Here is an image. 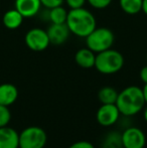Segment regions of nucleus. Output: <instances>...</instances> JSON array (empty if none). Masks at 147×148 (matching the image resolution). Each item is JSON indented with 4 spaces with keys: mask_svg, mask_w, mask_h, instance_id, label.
Here are the masks:
<instances>
[{
    "mask_svg": "<svg viewBox=\"0 0 147 148\" xmlns=\"http://www.w3.org/2000/svg\"><path fill=\"white\" fill-rule=\"evenodd\" d=\"M66 24L71 33L79 37L86 38L96 28L97 21L94 14L84 7L71 9L68 12Z\"/></svg>",
    "mask_w": 147,
    "mask_h": 148,
    "instance_id": "obj_1",
    "label": "nucleus"
},
{
    "mask_svg": "<svg viewBox=\"0 0 147 148\" xmlns=\"http://www.w3.org/2000/svg\"><path fill=\"white\" fill-rule=\"evenodd\" d=\"M143 92L137 86H129L118 94L116 106L120 114L124 116H133L143 109L145 105Z\"/></svg>",
    "mask_w": 147,
    "mask_h": 148,
    "instance_id": "obj_2",
    "label": "nucleus"
},
{
    "mask_svg": "<svg viewBox=\"0 0 147 148\" xmlns=\"http://www.w3.org/2000/svg\"><path fill=\"white\" fill-rule=\"evenodd\" d=\"M124 66V57L120 51L113 49H106L96 55L95 68L104 75H113L122 70Z\"/></svg>",
    "mask_w": 147,
    "mask_h": 148,
    "instance_id": "obj_3",
    "label": "nucleus"
},
{
    "mask_svg": "<svg viewBox=\"0 0 147 148\" xmlns=\"http://www.w3.org/2000/svg\"><path fill=\"white\" fill-rule=\"evenodd\" d=\"M114 41L115 36L113 31L106 27H96L86 37L87 47H89L95 53L112 49Z\"/></svg>",
    "mask_w": 147,
    "mask_h": 148,
    "instance_id": "obj_4",
    "label": "nucleus"
},
{
    "mask_svg": "<svg viewBox=\"0 0 147 148\" xmlns=\"http://www.w3.org/2000/svg\"><path fill=\"white\" fill-rule=\"evenodd\" d=\"M47 136L43 129L29 126L19 133V148H43Z\"/></svg>",
    "mask_w": 147,
    "mask_h": 148,
    "instance_id": "obj_5",
    "label": "nucleus"
},
{
    "mask_svg": "<svg viewBox=\"0 0 147 148\" xmlns=\"http://www.w3.org/2000/svg\"><path fill=\"white\" fill-rule=\"evenodd\" d=\"M24 41L26 47L34 51H43L51 43L46 30L38 27L28 30L24 37Z\"/></svg>",
    "mask_w": 147,
    "mask_h": 148,
    "instance_id": "obj_6",
    "label": "nucleus"
},
{
    "mask_svg": "<svg viewBox=\"0 0 147 148\" xmlns=\"http://www.w3.org/2000/svg\"><path fill=\"white\" fill-rule=\"evenodd\" d=\"M121 136L124 148H144L145 146V134L137 127H129L122 133Z\"/></svg>",
    "mask_w": 147,
    "mask_h": 148,
    "instance_id": "obj_7",
    "label": "nucleus"
},
{
    "mask_svg": "<svg viewBox=\"0 0 147 148\" xmlns=\"http://www.w3.org/2000/svg\"><path fill=\"white\" fill-rule=\"evenodd\" d=\"M120 111L116 104H102L97 112V121L101 126L108 127L114 125L118 121Z\"/></svg>",
    "mask_w": 147,
    "mask_h": 148,
    "instance_id": "obj_8",
    "label": "nucleus"
},
{
    "mask_svg": "<svg viewBox=\"0 0 147 148\" xmlns=\"http://www.w3.org/2000/svg\"><path fill=\"white\" fill-rule=\"evenodd\" d=\"M46 32L49 37L51 43L55 45H61L63 43H65L69 38L70 34H71V31H70L69 27H68V25L66 23H51L47 28Z\"/></svg>",
    "mask_w": 147,
    "mask_h": 148,
    "instance_id": "obj_9",
    "label": "nucleus"
},
{
    "mask_svg": "<svg viewBox=\"0 0 147 148\" xmlns=\"http://www.w3.org/2000/svg\"><path fill=\"white\" fill-rule=\"evenodd\" d=\"M40 0H15V9L22 14L24 18L37 15L41 9Z\"/></svg>",
    "mask_w": 147,
    "mask_h": 148,
    "instance_id": "obj_10",
    "label": "nucleus"
},
{
    "mask_svg": "<svg viewBox=\"0 0 147 148\" xmlns=\"http://www.w3.org/2000/svg\"><path fill=\"white\" fill-rule=\"evenodd\" d=\"M0 148H19V134L13 128H0Z\"/></svg>",
    "mask_w": 147,
    "mask_h": 148,
    "instance_id": "obj_11",
    "label": "nucleus"
},
{
    "mask_svg": "<svg viewBox=\"0 0 147 148\" xmlns=\"http://www.w3.org/2000/svg\"><path fill=\"white\" fill-rule=\"evenodd\" d=\"M75 60L77 64L83 69H91L95 66L96 55L89 47L79 49L75 55Z\"/></svg>",
    "mask_w": 147,
    "mask_h": 148,
    "instance_id": "obj_12",
    "label": "nucleus"
},
{
    "mask_svg": "<svg viewBox=\"0 0 147 148\" xmlns=\"http://www.w3.org/2000/svg\"><path fill=\"white\" fill-rule=\"evenodd\" d=\"M18 98V90L12 84L0 85V105L8 106L15 103Z\"/></svg>",
    "mask_w": 147,
    "mask_h": 148,
    "instance_id": "obj_13",
    "label": "nucleus"
},
{
    "mask_svg": "<svg viewBox=\"0 0 147 148\" xmlns=\"http://www.w3.org/2000/svg\"><path fill=\"white\" fill-rule=\"evenodd\" d=\"M23 19L24 17L22 16V14L17 9L13 8V9L7 10L4 13L3 17H2V22L6 28L10 30H14L20 27V25L23 22Z\"/></svg>",
    "mask_w": 147,
    "mask_h": 148,
    "instance_id": "obj_14",
    "label": "nucleus"
},
{
    "mask_svg": "<svg viewBox=\"0 0 147 148\" xmlns=\"http://www.w3.org/2000/svg\"><path fill=\"white\" fill-rule=\"evenodd\" d=\"M118 92L112 87H103L98 92V99L102 104H116Z\"/></svg>",
    "mask_w": 147,
    "mask_h": 148,
    "instance_id": "obj_15",
    "label": "nucleus"
},
{
    "mask_svg": "<svg viewBox=\"0 0 147 148\" xmlns=\"http://www.w3.org/2000/svg\"><path fill=\"white\" fill-rule=\"evenodd\" d=\"M142 1L143 0H119V4L125 13L134 15L142 11Z\"/></svg>",
    "mask_w": 147,
    "mask_h": 148,
    "instance_id": "obj_16",
    "label": "nucleus"
},
{
    "mask_svg": "<svg viewBox=\"0 0 147 148\" xmlns=\"http://www.w3.org/2000/svg\"><path fill=\"white\" fill-rule=\"evenodd\" d=\"M67 18H68V11L62 5L49 9V21L51 23H55V24L66 23Z\"/></svg>",
    "mask_w": 147,
    "mask_h": 148,
    "instance_id": "obj_17",
    "label": "nucleus"
},
{
    "mask_svg": "<svg viewBox=\"0 0 147 148\" xmlns=\"http://www.w3.org/2000/svg\"><path fill=\"white\" fill-rule=\"evenodd\" d=\"M102 148H124L121 134L118 132H111L105 138Z\"/></svg>",
    "mask_w": 147,
    "mask_h": 148,
    "instance_id": "obj_18",
    "label": "nucleus"
},
{
    "mask_svg": "<svg viewBox=\"0 0 147 148\" xmlns=\"http://www.w3.org/2000/svg\"><path fill=\"white\" fill-rule=\"evenodd\" d=\"M11 119V113L6 106L0 105V128L7 126Z\"/></svg>",
    "mask_w": 147,
    "mask_h": 148,
    "instance_id": "obj_19",
    "label": "nucleus"
},
{
    "mask_svg": "<svg viewBox=\"0 0 147 148\" xmlns=\"http://www.w3.org/2000/svg\"><path fill=\"white\" fill-rule=\"evenodd\" d=\"M88 3L96 9H104L111 4L112 0H87Z\"/></svg>",
    "mask_w": 147,
    "mask_h": 148,
    "instance_id": "obj_20",
    "label": "nucleus"
},
{
    "mask_svg": "<svg viewBox=\"0 0 147 148\" xmlns=\"http://www.w3.org/2000/svg\"><path fill=\"white\" fill-rule=\"evenodd\" d=\"M40 2H41V5L44 8L51 9V8L57 7V6L63 5L65 0H40Z\"/></svg>",
    "mask_w": 147,
    "mask_h": 148,
    "instance_id": "obj_21",
    "label": "nucleus"
},
{
    "mask_svg": "<svg viewBox=\"0 0 147 148\" xmlns=\"http://www.w3.org/2000/svg\"><path fill=\"white\" fill-rule=\"evenodd\" d=\"M65 1L71 9H76V8L84 7L87 0H65Z\"/></svg>",
    "mask_w": 147,
    "mask_h": 148,
    "instance_id": "obj_22",
    "label": "nucleus"
},
{
    "mask_svg": "<svg viewBox=\"0 0 147 148\" xmlns=\"http://www.w3.org/2000/svg\"><path fill=\"white\" fill-rule=\"evenodd\" d=\"M69 148H95L94 145L89 141H77L73 143Z\"/></svg>",
    "mask_w": 147,
    "mask_h": 148,
    "instance_id": "obj_23",
    "label": "nucleus"
},
{
    "mask_svg": "<svg viewBox=\"0 0 147 148\" xmlns=\"http://www.w3.org/2000/svg\"><path fill=\"white\" fill-rule=\"evenodd\" d=\"M140 79L144 84H147V66H143L140 71Z\"/></svg>",
    "mask_w": 147,
    "mask_h": 148,
    "instance_id": "obj_24",
    "label": "nucleus"
},
{
    "mask_svg": "<svg viewBox=\"0 0 147 148\" xmlns=\"http://www.w3.org/2000/svg\"><path fill=\"white\" fill-rule=\"evenodd\" d=\"M143 92V96H144V100H145V103L147 104V84H144V87L142 89Z\"/></svg>",
    "mask_w": 147,
    "mask_h": 148,
    "instance_id": "obj_25",
    "label": "nucleus"
},
{
    "mask_svg": "<svg viewBox=\"0 0 147 148\" xmlns=\"http://www.w3.org/2000/svg\"><path fill=\"white\" fill-rule=\"evenodd\" d=\"M142 11L147 15V0H143L142 1Z\"/></svg>",
    "mask_w": 147,
    "mask_h": 148,
    "instance_id": "obj_26",
    "label": "nucleus"
},
{
    "mask_svg": "<svg viewBox=\"0 0 147 148\" xmlns=\"http://www.w3.org/2000/svg\"><path fill=\"white\" fill-rule=\"evenodd\" d=\"M144 119H145V121L147 122V107H146L145 111H144Z\"/></svg>",
    "mask_w": 147,
    "mask_h": 148,
    "instance_id": "obj_27",
    "label": "nucleus"
},
{
    "mask_svg": "<svg viewBox=\"0 0 147 148\" xmlns=\"http://www.w3.org/2000/svg\"><path fill=\"white\" fill-rule=\"evenodd\" d=\"M146 60H147V53H146Z\"/></svg>",
    "mask_w": 147,
    "mask_h": 148,
    "instance_id": "obj_28",
    "label": "nucleus"
}]
</instances>
